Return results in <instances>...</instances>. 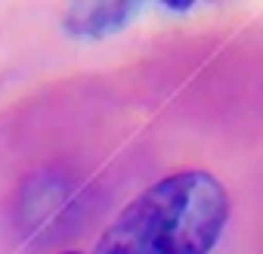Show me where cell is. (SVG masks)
Masks as SVG:
<instances>
[{
  "mask_svg": "<svg viewBox=\"0 0 263 254\" xmlns=\"http://www.w3.org/2000/svg\"><path fill=\"white\" fill-rule=\"evenodd\" d=\"M229 220V195L208 171H180L130 202L93 254H208Z\"/></svg>",
  "mask_w": 263,
  "mask_h": 254,
  "instance_id": "6da1fadb",
  "label": "cell"
},
{
  "mask_svg": "<svg viewBox=\"0 0 263 254\" xmlns=\"http://www.w3.org/2000/svg\"><path fill=\"white\" fill-rule=\"evenodd\" d=\"M137 13V4H74L65 13V28L81 38H99L121 28Z\"/></svg>",
  "mask_w": 263,
  "mask_h": 254,
  "instance_id": "7a4b0ae2",
  "label": "cell"
},
{
  "mask_svg": "<svg viewBox=\"0 0 263 254\" xmlns=\"http://www.w3.org/2000/svg\"><path fill=\"white\" fill-rule=\"evenodd\" d=\"M62 254H78V251H62Z\"/></svg>",
  "mask_w": 263,
  "mask_h": 254,
  "instance_id": "3957f363",
  "label": "cell"
}]
</instances>
